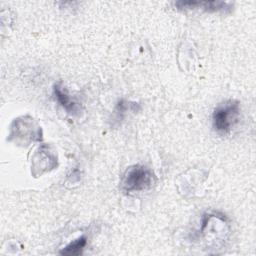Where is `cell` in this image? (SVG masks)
Instances as JSON below:
<instances>
[{"mask_svg": "<svg viewBox=\"0 0 256 256\" xmlns=\"http://www.w3.org/2000/svg\"><path fill=\"white\" fill-rule=\"evenodd\" d=\"M175 6L180 9L202 8L206 11H219L230 8L229 3L223 1H178Z\"/></svg>", "mask_w": 256, "mask_h": 256, "instance_id": "3", "label": "cell"}, {"mask_svg": "<svg viewBox=\"0 0 256 256\" xmlns=\"http://www.w3.org/2000/svg\"><path fill=\"white\" fill-rule=\"evenodd\" d=\"M153 173L147 167L134 165L130 167L122 180V189L127 192H139L151 187L153 183Z\"/></svg>", "mask_w": 256, "mask_h": 256, "instance_id": "1", "label": "cell"}, {"mask_svg": "<svg viewBox=\"0 0 256 256\" xmlns=\"http://www.w3.org/2000/svg\"><path fill=\"white\" fill-rule=\"evenodd\" d=\"M239 116V104L236 101H228L218 106L212 115L213 127L219 133H228Z\"/></svg>", "mask_w": 256, "mask_h": 256, "instance_id": "2", "label": "cell"}, {"mask_svg": "<svg viewBox=\"0 0 256 256\" xmlns=\"http://www.w3.org/2000/svg\"><path fill=\"white\" fill-rule=\"evenodd\" d=\"M87 243L85 236H80L79 238L73 240L70 242L67 246H65L61 251L60 254L62 255H68V256H76L80 255L82 250L84 249L85 245Z\"/></svg>", "mask_w": 256, "mask_h": 256, "instance_id": "5", "label": "cell"}, {"mask_svg": "<svg viewBox=\"0 0 256 256\" xmlns=\"http://www.w3.org/2000/svg\"><path fill=\"white\" fill-rule=\"evenodd\" d=\"M54 93L59 104L66 110L67 113L71 115H77L80 112L79 105L71 99V97L63 90L59 85L54 86Z\"/></svg>", "mask_w": 256, "mask_h": 256, "instance_id": "4", "label": "cell"}]
</instances>
